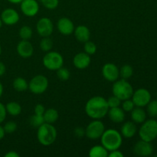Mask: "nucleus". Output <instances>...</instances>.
<instances>
[{"mask_svg": "<svg viewBox=\"0 0 157 157\" xmlns=\"http://www.w3.org/2000/svg\"><path fill=\"white\" fill-rule=\"evenodd\" d=\"M36 30L41 37H50L53 33L54 25L52 20L47 17L41 18L36 24Z\"/></svg>", "mask_w": 157, "mask_h": 157, "instance_id": "obj_10", "label": "nucleus"}, {"mask_svg": "<svg viewBox=\"0 0 157 157\" xmlns=\"http://www.w3.org/2000/svg\"><path fill=\"white\" fill-rule=\"evenodd\" d=\"M20 9L25 16L34 17L38 13L39 4L37 0H23L20 3Z\"/></svg>", "mask_w": 157, "mask_h": 157, "instance_id": "obj_11", "label": "nucleus"}, {"mask_svg": "<svg viewBox=\"0 0 157 157\" xmlns=\"http://www.w3.org/2000/svg\"><path fill=\"white\" fill-rule=\"evenodd\" d=\"M57 29L58 32L63 35H70L74 33L75 31V25L73 21L68 18H61L57 22Z\"/></svg>", "mask_w": 157, "mask_h": 157, "instance_id": "obj_15", "label": "nucleus"}, {"mask_svg": "<svg viewBox=\"0 0 157 157\" xmlns=\"http://www.w3.org/2000/svg\"><path fill=\"white\" fill-rule=\"evenodd\" d=\"M107 102L109 106V108H112V107H120L122 101H121L117 97L113 95V96L110 97V98L107 100Z\"/></svg>", "mask_w": 157, "mask_h": 157, "instance_id": "obj_35", "label": "nucleus"}, {"mask_svg": "<svg viewBox=\"0 0 157 157\" xmlns=\"http://www.w3.org/2000/svg\"><path fill=\"white\" fill-rule=\"evenodd\" d=\"M43 117H44V123L53 124L58 121L59 114H58V110H55V108H49L45 110L43 114Z\"/></svg>", "mask_w": 157, "mask_h": 157, "instance_id": "obj_22", "label": "nucleus"}, {"mask_svg": "<svg viewBox=\"0 0 157 157\" xmlns=\"http://www.w3.org/2000/svg\"><path fill=\"white\" fill-rule=\"evenodd\" d=\"M109 106L107 100L101 96H94L86 103V114L93 120H101L107 115Z\"/></svg>", "mask_w": 157, "mask_h": 157, "instance_id": "obj_1", "label": "nucleus"}, {"mask_svg": "<svg viewBox=\"0 0 157 157\" xmlns=\"http://www.w3.org/2000/svg\"><path fill=\"white\" fill-rule=\"evenodd\" d=\"M139 136L143 140L150 142L157 138V121L146 120L139 130Z\"/></svg>", "mask_w": 157, "mask_h": 157, "instance_id": "obj_5", "label": "nucleus"}, {"mask_svg": "<svg viewBox=\"0 0 157 157\" xmlns=\"http://www.w3.org/2000/svg\"><path fill=\"white\" fill-rule=\"evenodd\" d=\"M44 111H45V107H44V105L41 104H37L35 107V109H34V112H35V114L41 115V116H43Z\"/></svg>", "mask_w": 157, "mask_h": 157, "instance_id": "obj_38", "label": "nucleus"}, {"mask_svg": "<svg viewBox=\"0 0 157 157\" xmlns=\"http://www.w3.org/2000/svg\"><path fill=\"white\" fill-rule=\"evenodd\" d=\"M108 150L102 145H96L89 150L90 157H107L108 156Z\"/></svg>", "mask_w": 157, "mask_h": 157, "instance_id": "obj_23", "label": "nucleus"}, {"mask_svg": "<svg viewBox=\"0 0 157 157\" xmlns=\"http://www.w3.org/2000/svg\"><path fill=\"white\" fill-rule=\"evenodd\" d=\"M9 2L12 3V4H20L23 0H7Z\"/></svg>", "mask_w": 157, "mask_h": 157, "instance_id": "obj_44", "label": "nucleus"}, {"mask_svg": "<svg viewBox=\"0 0 157 157\" xmlns=\"http://www.w3.org/2000/svg\"><path fill=\"white\" fill-rule=\"evenodd\" d=\"M102 75L105 80L114 82L120 78L119 68L113 63H107L102 67Z\"/></svg>", "mask_w": 157, "mask_h": 157, "instance_id": "obj_12", "label": "nucleus"}, {"mask_svg": "<svg viewBox=\"0 0 157 157\" xmlns=\"http://www.w3.org/2000/svg\"><path fill=\"white\" fill-rule=\"evenodd\" d=\"M6 157H19V154L15 151H9L5 154Z\"/></svg>", "mask_w": 157, "mask_h": 157, "instance_id": "obj_41", "label": "nucleus"}, {"mask_svg": "<svg viewBox=\"0 0 157 157\" xmlns=\"http://www.w3.org/2000/svg\"><path fill=\"white\" fill-rule=\"evenodd\" d=\"M17 127L18 126H17V124L15 122H14V121H8L7 123H6L3 128H4L6 133L10 134V133H14L17 130Z\"/></svg>", "mask_w": 157, "mask_h": 157, "instance_id": "obj_34", "label": "nucleus"}, {"mask_svg": "<svg viewBox=\"0 0 157 157\" xmlns=\"http://www.w3.org/2000/svg\"><path fill=\"white\" fill-rule=\"evenodd\" d=\"M12 85H13L14 89L18 92L25 91L29 89V83L25 78H21V77H18L15 78L13 81Z\"/></svg>", "mask_w": 157, "mask_h": 157, "instance_id": "obj_25", "label": "nucleus"}, {"mask_svg": "<svg viewBox=\"0 0 157 157\" xmlns=\"http://www.w3.org/2000/svg\"><path fill=\"white\" fill-rule=\"evenodd\" d=\"M130 117L132 121L135 124H143L147 120V112L143 109V107H135L130 111Z\"/></svg>", "mask_w": 157, "mask_h": 157, "instance_id": "obj_21", "label": "nucleus"}, {"mask_svg": "<svg viewBox=\"0 0 157 157\" xmlns=\"http://www.w3.org/2000/svg\"><path fill=\"white\" fill-rule=\"evenodd\" d=\"M57 71V76L61 81H67L70 78L71 74L68 69L65 68V67H60L59 69L56 71Z\"/></svg>", "mask_w": 157, "mask_h": 157, "instance_id": "obj_32", "label": "nucleus"}, {"mask_svg": "<svg viewBox=\"0 0 157 157\" xmlns=\"http://www.w3.org/2000/svg\"><path fill=\"white\" fill-rule=\"evenodd\" d=\"M37 1H41V0H37Z\"/></svg>", "mask_w": 157, "mask_h": 157, "instance_id": "obj_48", "label": "nucleus"}, {"mask_svg": "<svg viewBox=\"0 0 157 157\" xmlns=\"http://www.w3.org/2000/svg\"><path fill=\"white\" fill-rule=\"evenodd\" d=\"M137 128L136 124L133 121H127L122 125L121 128V133L123 137L124 138H132L135 136Z\"/></svg>", "mask_w": 157, "mask_h": 157, "instance_id": "obj_20", "label": "nucleus"}, {"mask_svg": "<svg viewBox=\"0 0 157 157\" xmlns=\"http://www.w3.org/2000/svg\"><path fill=\"white\" fill-rule=\"evenodd\" d=\"M29 122H30L32 127H35V128H38L41 124L44 123V117L41 115H38L34 113L33 116L31 117Z\"/></svg>", "mask_w": 157, "mask_h": 157, "instance_id": "obj_29", "label": "nucleus"}, {"mask_svg": "<svg viewBox=\"0 0 157 157\" xmlns=\"http://www.w3.org/2000/svg\"><path fill=\"white\" fill-rule=\"evenodd\" d=\"M2 24H3V22H2V21L1 18H0V29H1L2 26Z\"/></svg>", "mask_w": 157, "mask_h": 157, "instance_id": "obj_46", "label": "nucleus"}, {"mask_svg": "<svg viewBox=\"0 0 157 157\" xmlns=\"http://www.w3.org/2000/svg\"><path fill=\"white\" fill-rule=\"evenodd\" d=\"M133 88L131 84L125 79L117 80L112 86L113 95L117 97L121 101L130 99L133 94Z\"/></svg>", "mask_w": 157, "mask_h": 157, "instance_id": "obj_4", "label": "nucleus"}, {"mask_svg": "<svg viewBox=\"0 0 157 157\" xmlns=\"http://www.w3.org/2000/svg\"><path fill=\"white\" fill-rule=\"evenodd\" d=\"M120 77L122 79L128 80L133 75V68L130 64H124L119 69Z\"/></svg>", "mask_w": 157, "mask_h": 157, "instance_id": "obj_26", "label": "nucleus"}, {"mask_svg": "<svg viewBox=\"0 0 157 157\" xmlns=\"http://www.w3.org/2000/svg\"><path fill=\"white\" fill-rule=\"evenodd\" d=\"M1 54H2V47L1 45H0V55H1Z\"/></svg>", "mask_w": 157, "mask_h": 157, "instance_id": "obj_47", "label": "nucleus"}, {"mask_svg": "<svg viewBox=\"0 0 157 157\" xmlns=\"http://www.w3.org/2000/svg\"><path fill=\"white\" fill-rule=\"evenodd\" d=\"M40 2L43 5V6L50 10L55 9L59 4V0H41Z\"/></svg>", "mask_w": 157, "mask_h": 157, "instance_id": "obj_33", "label": "nucleus"}, {"mask_svg": "<svg viewBox=\"0 0 157 157\" xmlns=\"http://www.w3.org/2000/svg\"><path fill=\"white\" fill-rule=\"evenodd\" d=\"M108 156L110 157H124V153L121 151H120L119 149L118 150H112V151H110V153H108Z\"/></svg>", "mask_w": 157, "mask_h": 157, "instance_id": "obj_40", "label": "nucleus"}, {"mask_svg": "<svg viewBox=\"0 0 157 157\" xmlns=\"http://www.w3.org/2000/svg\"><path fill=\"white\" fill-rule=\"evenodd\" d=\"M75 134L77 137L78 138L82 137V136H84V135H85V130L81 127H77V128L75 130Z\"/></svg>", "mask_w": 157, "mask_h": 157, "instance_id": "obj_39", "label": "nucleus"}, {"mask_svg": "<svg viewBox=\"0 0 157 157\" xmlns=\"http://www.w3.org/2000/svg\"><path fill=\"white\" fill-rule=\"evenodd\" d=\"M105 130L104 123L100 120H94L88 124L85 129V136L88 139L96 140L100 139Z\"/></svg>", "mask_w": 157, "mask_h": 157, "instance_id": "obj_8", "label": "nucleus"}, {"mask_svg": "<svg viewBox=\"0 0 157 157\" xmlns=\"http://www.w3.org/2000/svg\"><path fill=\"white\" fill-rule=\"evenodd\" d=\"M107 115L110 121L116 124H121V123L124 122L126 117L125 111L121 107L109 108Z\"/></svg>", "mask_w": 157, "mask_h": 157, "instance_id": "obj_18", "label": "nucleus"}, {"mask_svg": "<svg viewBox=\"0 0 157 157\" xmlns=\"http://www.w3.org/2000/svg\"><path fill=\"white\" fill-rule=\"evenodd\" d=\"M74 34L77 41L79 42L84 43L89 41L90 38V32L88 28L85 25L77 26L74 31Z\"/></svg>", "mask_w": 157, "mask_h": 157, "instance_id": "obj_19", "label": "nucleus"}, {"mask_svg": "<svg viewBox=\"0 0 157 157\" xmlns=\"http://www.w3.org/2000/svg\"><path fill=\"white\" fill-rule=\"evenodd\" d=\"M33 31L32 28L28 25H24L21 27L19 30V36L21 40H29L32 37Z\"/></svg>", "mask_w": 157, "mask_h": 157, "instance_id": "obj_28", "label": "nucleus"}, {"mask_svg": "<svg viewBox=\"0 0 157 157\" xmlns=\"http://www.w3.org/2000/svg\"><path fill=\"white\" fill-rule=\"evenodd\" d=\"M6 65L3 62L0 61V76H2L5 73H6Z\"/></svg>", "mask_w": 157, "mask_h": 157, "instance_id": "obj_42", "label": "nucleus"}, {"mask_svg": "<svg viewBox=\"0 0 157 157\" xmlns=\"http://www.w3.org/2000/svg\"><path fill=\"white\" fill-rule=\"evenodd\" d=\"M147 113L152 117H157V101H150L147 106Z\"/></svg>", "mask_w": 157, "mask_h": 157, "instance_id": "obj_30", "label": "nucleus"}, {"mask_svg": "<svg viewBox=\"0 0 157 157\" xmlns=\"http://www.w3.org/2000/svg\"><path fill=\"white\" fill-rule=\"evenodd\" d=\"M7 113L13 117L18 116L21 113V107L18 103L15 101H11L6 105Z\"/></svg>", "mask_w": 157, "mask_h": 157, "instance_id": "obj_24", "label": "nucleus"}, {"mask_svg": "<svg viewBox=\"0 0 157 157\" xmlns=\"http://www.w3.org/2000/svg\"><path fill=\"white\" fill-rule=\"evenodd\" d=\"M156 101H157V99H156Z\"/></svg>", "mask_w": 157, "mask_h": 157, "instance_id": "obj_49", "label": "nucleus"}, {"mask_svg": "<svg viewBox=\"0 0 157 157\" xmlns=\"http://www.w3.org/2000/svg\"><path fill=\"white\" fill-rule=\"evenodd\" d=\"M17 52L23 58H30L34 53V48L29 40H21L17 44Z\"/></svg>", "mask_w": 157, "mask_h": 157, "instance_id": "obj_16", "label": "nucleus"}, {"mask_svg": "<svg viewBox=\"0 0 157 157\" xmlns=\"http://www.w3.org/2000/svg\"><path fill=\"white\" fill-rule=\"evenodd\" d=\"M153 147L150 142L140 140L136 142L133 147V153L138 156L147 157L153 154Z\"/></svg>", "mask_w": 157, "mask_h": 157, "instance_id": "obj_13", "label": "nucleus"}, {"mask_svg": "<svg viewBox=\"0 0 157 157\" xmlns=\"http://www.w3.org/2000/svg\"><path fill=\"white\" fill-rule=\"evenodd\" d=\"M40 48L44 52H50L53 47V41L50 37H43L42 39L40 41Z\"/></svg>", "mask_w": 157, "mask_h": 157, "instance_id": "obj_27", "label": "nucleus"}, {"mask_svg": "<svg viewBox=\"0 0 157 157\" xmlns=\"http://www.w3.org/2000/svg\"><path fill=\"white\" fill-rule=\"evenodd\" d=\"M91 59L90 55H87L85 52H79L74 57L73 64L75 67L78 69H85L90 64Z\"/></svg>", "mask_w": 157, "mask_h": 157, "instance_id": "obj_17", "label": "nucleus"}, {"mask_svg": "<svg viewBox=\"0 0 157 157\" xmlns=\"http://www.w3.org/2000/svg\"><path fill=\"white\" fill-rule=\"evenodd\" d=\"M84 52L89 55H93L97 52V45L91 41H87L84 43Z\"/></svg>", "mask_w": 157, "mask_h": 157, "instance_id": "obj_31", "label": "nucleus"}, {"mask_svg": "<svg viewBox=\"0 0 157 157\" xmlns=\"http://www.w3.org/2000/svg\"><path fill=\"white\" fill-rule=\"evenodd\" d=\"M57 130L52 124L44 123L38 128L37 138L41 145L48 147L55 142L57 139Z\"/></svg>", "mask_w": 157, "mask_h": 157, "instance_id": "obj_3", "label": "nucleus"}, {"mask_svg": "<svg viewBox=\"0 0 157 157\" xmlns=\"http://www.w3.org/2000/svg\"><path fill=\"white\" fill-rule=\"evenodd\" d=\"M5 134H6V132H5L4 128H3V127L0 126V140L3 139V137L5 136Z\"/></svg>", "mask_w": 157, "mask_h": 157, "instance_id": "obj_43", "label": "nucleus"}, {"mask_svg": "<svg viewBox=\"0 0 157 157\" xmlns=\"http://www.w3.org/2000/svg\"><path fill=\"white\" fill-rule=\"evenodd\" d=\"M1 19L6 25H14L18 22L20 16L15 9L8 8V9H4L2 12Z\"/></svg>", "mask_w": 157, "mask_h": 157, "instance_id": "obj_14", "label": "nucleus"}, {"mask_svg": "<svg viewBox=\"0 0 157 157\" xmlns=\"http://www.w3.org/2000/svg\"><path fill=\"white\" fill-rule=\"evenodd\" d=\"M100 139L101 145L105 147L108 152L118 150L123 144V136L121 132L114 129L104 130Z\"/></svg>", "mask_w": 157, "mask_h": 157, "instance_id": "obj_2", "label": "nucleus"}, {"mask_svg": "<svg viewBox=\"0 0 157 157\" xmlns=\"http://www.w3.org/2000/svg\"><path fill=\"white\" fill-rule=\"evenodd\" d=\"M6 115H7V112H6V106L0 103V124H2L6 120Z\"/></svg>", "mask_w": 157, "mask_h": 157, "instance_id": "obj_37", "label": "nucleus"}, {"mask_svg": "<svg viewBox=\"0 0 157 157\" xmlns=\"http://www.w3.org/2000/svg\"><path fill=\"white\" fill-rule=\"evenodd\" d=\"M2 94H3V86L2 84V83L0 82V98H1V97L2 96Z\"/></svg>", "mask_w": 157, "mask_h": 157, "instance_id": "obj_45", "label": "nucleus"}, {"mask_svg": "<svg viewBox=\"0 0 157 157\" xmlns=\"http://www.w3.org/2000/svg\"><path fill=\"white\" fill-rule=\"evenodd\" d=\"M135 107H136V106H135L134 103L133 102L132 99H127L123 101L122 107H121V108H122L125 112H130Z\"/></svg>", "mask_w": 157, "mask_h": 157, "instance_id": "obj_36", "label": "nucleus"}, {"mask_svg": "<svg viewBox=\"0 0 157 157\" xmlns=\"http://www.w3.org/2000/svg\"><path fill=\"white\" fill-rule=\"evenodd\" d=\"M48 87V80L44 75H38L33 77L29 84V88L35 94H41Z\"/></svg>", "mask_w": 157, "mask_h": 157, "instance_id": "obj_7", "label": "nucleus"}, {"mask_svg": "<svg viewBox=\"0 0 157 157\" xmlns=\"http://www.w3.org/2000/svg\"><path fill=\"white\" fill-rule=\"evenodd\" d=\"M131 98L136 107H144L151 101V94L146 88H139L133 91Z\"/></svg>", "mask_w": 157, "mask_h": 157, "instance_id": "obj_9", "label": "nucleus"}, {"mask_svg": "<svg viewBox=\"0 0 157 157\" xmlns=\"http://www.w3.org/2000/svg\"><path fill=\"white\" fill-rule=\"evenodd\" d=\"M43 65L50 71H57L63 67L64 58L58 52H48L42 59Z\"/></svg>", "mask_w": 157, "mask_h": 157, "instance_id": "obj_6", "label": "nucleus"}]
</instances>
